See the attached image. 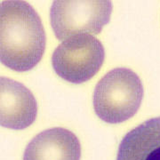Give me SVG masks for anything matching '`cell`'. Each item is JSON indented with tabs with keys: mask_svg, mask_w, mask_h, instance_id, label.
Here are the masks:
<instances>
[{
	"mask_svg": "<svg viewBox=\"0 0 160 160\" xmlns=\"http://www.w3.org/2000/svg\"><path fill=\"white\" fill-rule=\"evenodd\" d=\"M111 11L112 5L108 0H56L50 10L52 28L60 40L99 34L109 22Z\"/></svg>",
	"mask_w": 160,
	"mask_h": 160,
	"instance_id": "3957f363",
	"label": "cell"
},
{
	"mask_svg": "<svg viewBox=\"0 0 160 160\" xmlns=\"http://www.w3.org/2000/svg\"><path fill=\"white\" fill-rule=\"evenodd\" d=\"M143 98L142 80L126 68L109 71L97 83L93 92V109L106 123L118 124L136 114Z\"/></svg>",
	"mask_w": 160,
	"mask_h": 160,
	"instance_id": "7a4b0ae2",
	"label": "cell"
},
{
	"mask_svg": "<svg viewBox=\"0 0 160 160\" xmlns=\"http://www.w3.org/2000/svg\"><path fill=\"white\" fill-rule=\"evenodd\" d=\"M39 15L25 1L5 0L0 6V58L9 69L27 71L39 62L46 48Z\"/></svg>",
	"mask_w": 160,
	"mask_h": 160,
	"instance_id": "6da1fadb",
	"label": "cell"
},
{
	"mask_svg": "<svg viewBox=\"0 0 160 160\" xmlns=\"http://www.w3.org/2000/svg\"><path fill=\"white\" fill-rule=\"evenodd\" d=\"M105 58L102 44L89 34L73 36L58 46L52 56L55 73L72 84H82L92 78Z\"/></svg>",
	"mask_w": 160,
	"mask_h": 160,
	"instance_id": "277c9868",
	"label": "cell"
},
{
	"mask_svg": "<svg viewBox=\"0 0 160 160\" xmlns=\"http://www.w3.org/2000/svg\"><path fill=\"white\" fill-rule=\"evenodd\" d=\"M81 145L72 132L53 127L37 134L28 144L23 160H80Z\"/></svg>",
	"mask_w": 160,
	"mask_h": 160,
	"instance_id": "8992f818",
	"label": "cell"
},
{
	"mask_svg": "<svg viewBox=\"0 0 160 160\" xmlns=\"http://www.w3.org/2000/svg\"><path fill=\"white\" fill-rule=\"evenodd\" d=\"M38 114L34 95L22 84L7 78L0 81V124L22 130L32 125Z\"/></svg>",
	"mask_w": 160,
	"mask_h": 160,
	"instance_id": "5b68a950",
	"label": "cell"
},
{
	"mask_svg": "<svg viewBox=\"0 0 160 160\" xmlns=\"http://www.w3.org/2000/svg\"><path fill=\"white\" fill-rule=\"evenodd\" d=\"M117 160H160V117L127 132L119 144Z\"/></svg>",
	"mask_w": 160,
	"mask_h": 160,
	"instance_id": "52a82bcc",
	"label": "cell"
}]
</instances>
